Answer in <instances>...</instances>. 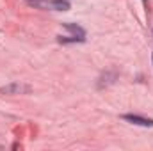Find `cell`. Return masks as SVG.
Returning <instances> with one entry per match:
<instances>
[{"label":"cell","instance_id":"obj_3","mask_svg":"<svg viewBox=\"0 0 153 151\" xmlns=\"http://www.w3.org/2000/svg\"><path fill=\"white\" fill-rule=\"evenodd\" d=\"M64 27H66L68 30H71L75 38H78V39H82V41H84L85 32H84V29H82V27H78V25H75V23H64Z\"/></svg>","mask_w":153,"mask_h":151},{"label":"cell","instance_id":"obj_2","mask_svg":"<svg viewBox=\"0 0 153 151\" xmlns=\"http://www.w3.org/2000/svg\"><path fill=\"white\" fill-rule=\"evenodd\" d=\"M123 119L134 123V124H139V126H153V119H146V117H141V115H134V114H125Z\"/></svg>","mask_w":153,"mask_h":151},{"label":"cell","instance_id":"obj_1","mask_svg":"<svg viewBox=\"0 0 153 151\" xmlns=\"http://www.w3.org/2000/svg\"><path fill=\"white\" fill-rule=\"evenodd\" d=\"M27 2L39 9H50V11H68L70 9L68 0H27Z\"/></svg>","mask_w":153,"mask_h":151}]
</instances>
